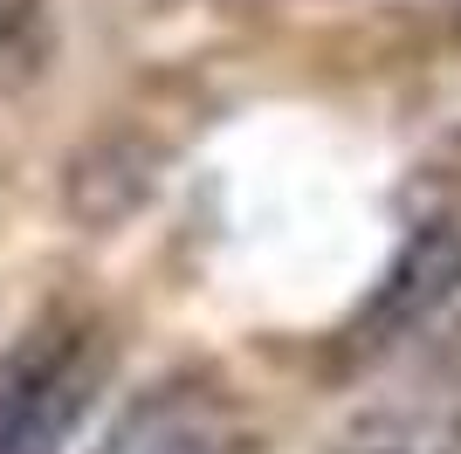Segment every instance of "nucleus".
<instances>
[{"label":"nucleus","instance_id":"obj_1","mask_svg":"<svg viewBox=\"0 0 461 454\" xmlns=\"http://www.w3.org/2000/svg\"><path fill=\"white\" fill-rule=\"evenodd\" d=\"M104 378V351L77 323H41L0 365V454H62Z\"/></svg>","mask_w":461,"mask_h":454},{"label":"nucleus","instance_id":"obj_2","mask_svg":"<svg viewBox=\"0 0 461 454\" xmlns=\"http://www.w3.org/2000/svg\"><path fill=\"white\" fill-rule=\"evenodd\" d=\"M447 296H461V221H427L385 262L379 289L366 303V331L372 338H400V331L427 323Z\"/></svg>","mask_w":461,"mask_h":454},{"label":"nucleus","instance_id":"obj_3","mask_svg":"<svg viewBox=\"0 0 461 454\" xmlns=\"http://www.w3.org/2000/svg\"><path fill=\"white\" fill-rule=\"evenodd\" d=\"M96 454H241V434L213 413L207 399H152Z\"/></svg>","mask_w":461,"mask_h":454},{"label":"nucleus","instance_id":"obj_4","mask_svg":"<svg viewBox=\"0 0 461 454\" xmlns=\"http://www.w3.org/2000/svg\"><path fill=\"white\" fill-rule=\"evenodd\" d=\"M330 454H461V406H379L345 427Z\"/></svg>","mask_w":461,"mask_h":454},{"label":"nucleus","instance_id":"obj_5","mask_svg":"<svg viewBox=\"0 0 461 454\" xmlns=\"http://www.w3.org/2000/svg\"><path fill=\"white\" fill-rule=\"evenodd\" d=\"M41 56V0H0V76L35 69Z\"/></svg>","mask_w":461,"mask_h":454}]
</instances>
